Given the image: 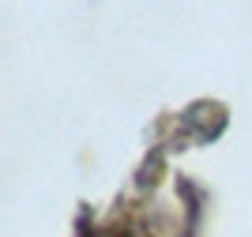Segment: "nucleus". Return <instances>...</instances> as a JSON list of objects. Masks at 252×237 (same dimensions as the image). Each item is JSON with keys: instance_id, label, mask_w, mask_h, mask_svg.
I'll return each mask as SVG.
<instances>
[]
</instances>
